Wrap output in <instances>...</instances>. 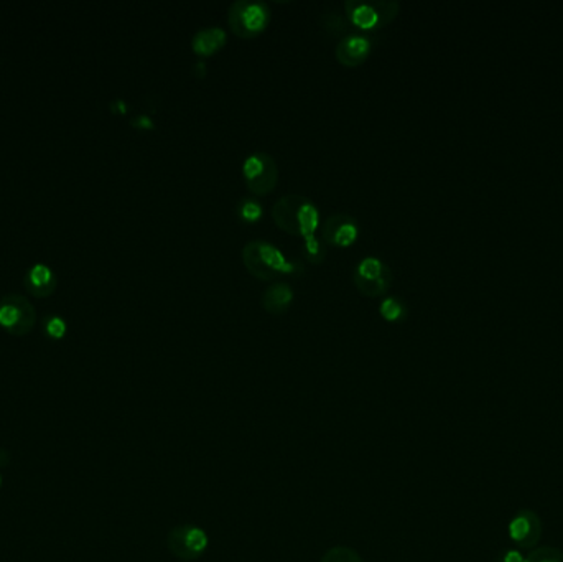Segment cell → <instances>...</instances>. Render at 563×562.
<instances>
[{
    "instance_id": "1",
    "label": "cell",
    "mask_w": 563,
    "mask_h": 562,
    "mask_svg": "<svg viewBox=\"0 0 563 562\" xmlns=\"http://www.w3.org/2000/svg\"><path fill=\"white\" fill-rule=\"evenodd\" d=\"M272 216L280 228L297 236L315 235L320 225L317 205L302 195H286L278 198L272 206Z\"/></svg>"
},
{
    "instance_id": "2",
    "label": "cell",
    "mask_w": 563,
    "mask_h": 562,
    "mask_svg": "<svg viewBox=\"0 0 563 562\" xmlns=\"http://www.w3.org/2000/svg\"><path fill=\"white\" fill-rule=\"evenodd\" d=\"M243 261L249 273L259 279H276L280 274L297 273L298 264L287 259L282 251L264 239H254L243 247Z\"/></svg>"
},
{
    "instance_id": "3",
    "label": "cell",
    "mask_w": 563,
    "mask_h": 562,
    "mask_svg": "<svg viewBox=\"0 0 563 562\" xmlns=\"http://www.w3.org/2000/svg\"><path fill=\"white\" fill-rule=\"evenodd\" d=\"M400 4L397 0H347L345 15L353 28L357 30H373L392 22L399 14Z\"/></svg>"
},
{
    "instance_id": "4",
    "label": "cell",
    "mask_w": 563,
    "mask_h": 562,
    "mask_svg": "<svg viewBox=\"0 0 563 562\" xmlns=\"http://www.w3.org/2000/svg\"><path fill=\"white\" fill-rule=\"evenodd\" d=\"M269 5L260 0H235L227 10V22L236 35L252 38L267 26Z\"/></svg>"
},
{
    "instance_id": "5",
    "label": "cell",
    "mask_w": 563,
    "mask_h": 562,
    "mask_svg": "<svg viewBox=\"0 0 563 562\" xmlns=\"http://www.w3.org/2000/svg\"><path fill=\"white\" fill-rule=\"evenodd\" d=\"M170 554L182 562H195L208 551V533L196 525L183 523L172 527L166 537Z\"/></svg>"
},
{
    "instance_id": "6",
    "label": "cell",
    "mask_w": 563,
    "mask_h": 562,
    "mask_svg": "<svg viewBox=\"0 0 563 562\" xmlns=\"http://www.w3.org/2000/svg\"><path fill=\"white\" fill-rule=\"evenodd\" d=\"M243 176L252 194L267 195L278 182L277 162L267 152H254L244 160Z\"/></svg>"
},
{
    "instance_id": "7",
    "label": "cell",
    "mask_w": 563,
    "mask_h": 562,
    "mask_svg": "<svg viewBox=\"0 0 563 562\" xmlns=\"http://www.w3.org/2000/svg\"><path fill=\"white\" fill-rule=\"evenodd\" d=\"M353 279L356 287L366 296H382L392 284V271L379 257L367 256L357 264Z\"/></svg>"
},
{
    "instance_id": "8",
    "label": "cell",
    "mask_w": 563,
    "mask_h": 562,
    "mask_svg": "<svg viewBox=\"0 0 563 562\" xmlns=\"http://www.w3.org/2000/svg\"><path fill=\"white\" fill-rule=\"evenodd\" d=\"M508 529L514 545L519 549L532 551L542 537V519L536 511L522 508L512 517Z\"/></svg>"
},
{
    "instance_id": "9",
    "label": "cell",
    "mask_w": 563,
    "mask_h": 562,
    "mask_svg": "<svg viewBox=\"0 0 563 562\" xmlns=\"http://www.w3.org/2000/svg\"><path fill=\"white\" fill-rule=\"evenodd\" d=\"M359 235V223L347 213H333L321 226V237L327 245L345 247L353 245Z\"/></svg>"
},
{
    "instance_id": "10",
    "label": "cell",
    "mask_w": 563,
    "mask_h": 562,
    "mask_svg": "<svg viewBox=\"0 0 563 562\" xmlns=\"http://www.w3.org/2000/svg\"><path fill=\"white\" fill-rule=\"evenodd\" d=\"M373 50L369 36L361 34H347L337 45V58L347 66H357L363 63Z\"/></svg>"
},
{
    "instance_id": "11",
    "label": "cell",
    "mask_w": 563,
    "mask_h": 562,
    "mask_svg": "<svg viewBox=\"0 0 563 562\" xmlns=\"http://www.w3.org/2000/svg\"><path fill=\"white\" fill-rule=\"evenodd\" d=\"M292 300H294V290L290 287V284L288 282L277 281L270 284L269 287L264 292L262 306L270 314L278 316V314L286 312L287 308L290 307Z\"/></svg>"
},
{
    "instance_id": "12",
    "label": "cell",
    "mask_w": 563,
    "mask_h": 562,
    "mask_svg": "<svg viewBox=\"0 0 563 562\" xmlns=\"http://www.w3.org/2000/svg\"><path fill=\"white\" fill-rule=\"evenodd\" d=\"M226 44V32L219 26H206L191 38V48L198 55H213Z\"/></svg>"
},
{
    "instance_id": "13",
    "label": "cell",
    "mask_w": 563,
    "mask_h": 562,
    "mask_svg": "<svg viewBox=\"0 0 563 562\" xmlns=\"http://www.w3.org/2000/svg\"><path fill=\"white\" fill-rule=\"evenodd\" d=\"M26 286L32 292H35L38 297H45L55 290L56 279H55L50 267H46L45 264H36L26 277Z\"/></svg>"
},
{
    "instance_id": "14",
    "label": "cell",
    "mask_w": 563,
    "mask_h": 562,
    "mask_svg": "<svg viewBox=\"0 0 563 562\" xmlns=\"http://www.w3.org/2000/svg\"><path fill=\"white\" fill-rule=\"evenodd\" d=\"M302 251H304L305 259L312 264L323 263V259H325V256H327L325 241L318 236H315V235L304 237Z\"/></svg>"
},
{
    "instance_id": "15",
    "label": "cell",
    "mask_w": 563,
    "mask_h": 562,
    "mask_svg": "<svg viewBox=\"0 0 563 562\" xmlns=\"http://www.w3.org/2000/svg\"><path fill=\"white\" fill-rule=\"evenodd\" d=\"M320 562H364L363 557L355 551L353 547L347 546H335L329 547L327 553L323 554Z\"/></svg>"
},
{
    "instance_id": "16",
    "label": "cell",
    "mask_w": 563,
    "mask_h": 562,
    "mask_svg": "<svg viewBox=\"0 0 563 562\" xmlns=\"http://www.w3.org/2000/svg\"><path fill=\"white\" fill-rule=\"evenodd\" d=\"M381 316L389 322H396L407 316V308L397 297H386L382 300Z\"/></svg>"
},
{
    "instance_id": "17",
    "label": "cell",
    "mask_w": 563,
    "mask_h": 562,
    "mask_svg": "<svg viewBox=\"0 0 563 562\" xmlns=\"http://www.w3.org/2000/svg\"><path fill=\"white\" fill-rule=\"evenodd\" d=\"M526 562H563V551L550 546H540L526 556Z\"/></svg>"
},
{
    "instance_id": "18",
    "label": "cell",
    "mask_w": 563,
    "mask_h": 562,
    "mask_svg": "<svg viewBox=\"0 0 563 562\" xmlns=\"http://www.w3.org/2000/svg\"><path fill=\"white\" fill-rule=\"evenodd\" d=\"M321 20H323V25L325 28L331 32V34H335V35H339V34H347L353 28L351 24L347 22V15H341V14H323L321 15Z\"/></svg>"
},
{
    "instance_id": "19",
    "label": "cell",
    "mask_w": 563,
    "mask_h": 562,
    "mask_svg": "<svg viewBox=\"0 0 563 562\" xmlns=\"http://www.w3.org/2000/svg\"><path fill=\"white\" fill-rule=\"evenodd\" d=\"M237 213L244 221H257L262 216V206L257 200L254 198H243L237 205Z\"/></svg>"
},
{
    "instance_id": "20",
    "label": "cell",
    "mask_w": 563,
    "mask_h": 562,
    "mask_svg": "<svg viewBox=\"0 0 563 562\" xmlns=\"http://www.w3.org/2000/svg\"><path fill=\"white\" fill-rule=\"evenodd\" d=\"M46 330H48V334L52 335V336L60 338V336L65 335L66 324L61 320L60 316H53L52 320L48 322V326H46Z\"/></svg>"
},
{
    "instance_id": "21",
    "label": "cell",
    "mask_w": 563,
    "mask_h": 562,
    "mask_svg": "<svg viewBox=\"0 0 563 562\" xmlns=\"http://www.w3.org/2000/svg\"><path fill=\"white\" fill-rule=\"evenodd\" d=\"M499 562H526V556L520 553V549H511L499 557Z\"/></svg>"
},
{
    "instance_id": "22",
    "label": "cell",
    "mask_w": 563,
    "mask_h": 562,
    "mask_svg": "<svg viewBox=\"0 0 563 562\" xmlns=\"http://www.w3.org/2000/svg\"><path fill=\"white\" fill-rule=\"evenodd\" d=\"M137 121H132L134 125H137V127H152V119L147 117V115H139V117H136Z\"/></svg>"
},
{
    "instance_id": "23",
    "label": "cell",
    "mask_w": 563,
    "mask_h": 562,
    "mask_svg": "<svg viewBox=\"0 0 563 562\" xmlns=\"http://www.w3.org/2000/svg\"><path fill=\"white\" fill-rule=\"evenodd\" d=\"M0 485H2V475H0Z\"/></svg>"
}]
</instances>
